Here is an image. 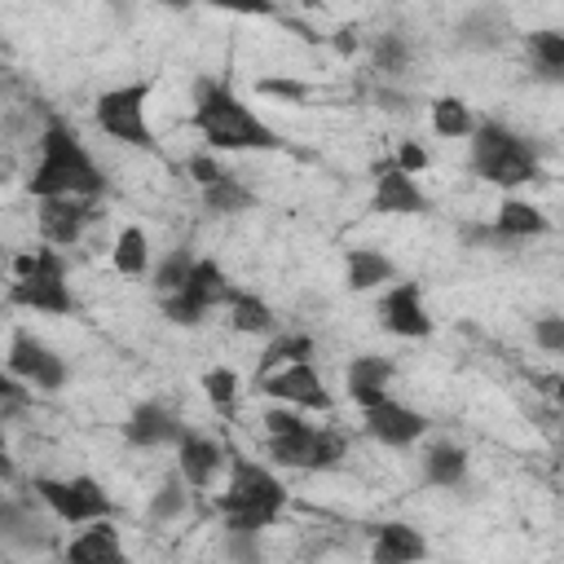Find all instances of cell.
I'll return each instance as SVG.
<instances>
[{"instance_id": "38", "label": "cell", "mask_w": 564, "mask_h": 564, "mask_svg": "<svg viewBox=\"0 0 564 564\" xmlns=\"http://www.w3.org/2000/svg\"><path fill=\"white\" fill-rule=\"evenodd\" d=\"M533 339H538L542 352H564V317H555V313L538 317L533 322Z\"/></svg>"}, {"instance_id": "32", "label": "cell", "mask_w": 564, "mask_h": 564, "mask_svg": "<svg viewBox=\"0 0 564 564\" xmlns=\"http://www.w3.org/2000/svg\"><path fill=\"white\" fill-rule=\"evenodd\" d=\"M458 40L463 44H476V48H494L502 40V13L494 9H471L463 22H458Z\"/></svg>"}, {"instance_id": "27", "label": "cell", "mask_w": 564, "mask_h": 564, "mask_svg": "<svg viewBox=\"0 0 564 564\" xmlns=\"http://www.w3.org/2000/svg\"><path fill=\"white\" fill-rule=\"evenodd\" d=\"M427 110H432V132H436V137L467 141L471 128H476V115H471V106H467L463 97H436Z\"/></svg>"}, {"instance_id": "6", "label": "cell", "mask_w": 564, "mask_h": 564, "mask_svg": "<svg viewBox=\"0 0 564 564\" xmlns=\"http://www.w3.org/2000/svg\"><path fill=\"white\" fill-rule=\"evenodd\" d=\"M145 101H150V84H119V88H106L97 101H93V119L106 137L123 141V145H137V150H154V128L145 119Z\"/></svg>"}, {"instance_id": "20", "label": "cell", "mask_w": 564, "mask_h": 564, "mask_svg": "<svg viewBox=\"0 0 564 564\" xmlns=\"http://www.w3.org/2000/svg\"><path fill=\"white\" fill-rule=\"evenodd\" d=\"M185 436V423L159 405V401H141L128 419H123V441L128 445H141V449H154V445H176Z\"/></svg>"}, {"instance_id": "33", "label": "cell", "mask_w": 564, "mask_h": 564, "mask_svg": "<svg viewBox=\"0 0 564 564\" xmlns=\"http://www.w3.org/2000/svg\"><path fill=\"white\" fill-rule=\"evenodd\" d=\"M529 53L546 79L564 75V35L560 31H529Z\"/></svg>"}, {"instance_id": "23", "label": "cell", "mask_w": 564, "mask_h": 564, "mask_svg": "<svg viewBox=\"0 0 564 564\" xmlns=\"http://www.w3.org/2000/svg\"><path fill=\"white\" fill-rule=\"evenodd\" d=\"M392 278H397V264L375 247H352L344 256V286L348 291H375V286H388Z\"/></svg>"}, {"instance_id": "28", "label": "cell", "mask_w": 564, "mask_h": 564, "mask_svg": "<svg viewBox=\"0 0 564 564\" xmlns=\"http://www.w3.org/2000/svg\"><path fill=\"white\" fill-rule=\"evenodd\" d=\"M229 326L238 335H269L273 330V308L251 291H234L229 295Z\"/></svg>"}, {"instance_id": "7", "label": "cell", "mask_w": 564, "mask_h": 564, "mask_svg": "<svg viewBox=\"0 0 564 564\" xmlns=\"http://www.w3.org/2000/svg\"><path fill=\"white\" fill-rule=\"evenodd\" d=\"M31 494L40 498V507H48L53 520L62 524H93V520H110L115 502L110 494L93 480V476H70V480H57V476H35Z\"/></svg>"}, {"instance_id": "35", "label": "cell", "mask_w": 564, "mask_h": 564, "mask_svg": "<svg viewBox=\"0 0 564 564\" xmlns=\"http://www.w3.org/2000/svg\"><path fill=\"white\" fill-rule=\"evenodd\" d=\"M203 392H207V401H212L216 410H229L234 397H238V375H234L229 366H216V370L203 375Z\"/></svg>"}, {"instance_id": "34", "label": "cell", "mask_w": 564, "mask_h": 564, "mask_svg": "<svg viewBox=\"0 0 564 564\" xmlns=\"http://www.w3.org/2000/svg\"><path fill=\"white\" fill-rule=\"evenodd\" d=\"M370 62H375L379 75H401L405 62H410V44H405V35H397V31L375 35V40H370Z\"/></svg>"}, {"instance_id": "26", "label": "cell", "mask_w": 564, "mask_h": 564, "mask_svg": "<svg viewBox=\"0 0 564 564\" xmlns=\"http://www.w3.org/2000/svg\"><path fill=\"white\" fill-rule=\"evenodd\" d=\"M313 352H317V344H313L308 335H300V330L273 335V339H269V348H264V357H260V370H256V379H264V375H273V370H282V366L308 361Z\"/></svg>"}, {"instance_id": "15", "label": "cell", "mask_w": 564, "mask_h": 564, "mask_svg": "<svg viewBox=\"0 0 564 564\" xmlns=\"http://www.w3.org/2000/svg\"><path fill=\"white\" fill-rule=\"evenodd\" d=\"M0 542H9V546L22 551V555H35V551H48V546H53V524H48V516L35 511L31 498H4V511H0Z\"/></svg>"}, {"instance_id": "11", "label": "cell", "mask_w": 564, "mask_h": 564, "mask_svg": "<svg viewBox=\"0 0 564 564\" xmlns=\"http://www.w3.org/2000/svg\"><path fill=\"white\" fill-rule=\"evenodd\" d=\"M4 366H9V375H13L18 383L40 388V392H57V388L66 383V361H62L44 339H35L31 330H13Z\"/></svg>"}, {"instance_id": "39", "label": "cell", "mask_w": 564, "mask_h": 564, "mask_svg": "<svg viewBox=\"0 0 564 564\" xmlns=\"http://www.w3.org/2000/svg\"><path fill=\"white\" fill-rule=\"evenodd\" d=\"M392 163L405 172V176H414V172H427V163H432V154L419 145V141H401V150L392 154Z\"/></svg>"}, {"instance_id": "37", "label": "cell", "mask_w": 564, "mask_h": 564, "mask_svg": "<svg viewBox=\"0 0 564 564\" xmlns=\"http://www.w3.org/2000/svg\"><path fill=\"white\" fill-rule=\"evenodd\" d=\"M185 172H189V176H194V181H198V185H203V189H207V185H216V181H225V176H229V172H225V167H220V159H216V154H212V150H198V154H189V159H185Z\"/></svg>"}, {"instance_id": "21", "label": "cell", "mask_w": 564, "mask_h": 564, "mask_svg": "<svg viewBox=\"0 0 564 564\" xmlns=\"http://www.w3.org/2000/svg\"><path fill=\"white\" fill-rule=\"evenodd\" d=\"M542 234H551V220H546V212L538 203L516 198V194H507L498 203L489 238H498V242H529V238H542Z\"/></svg>"}, {"instance_id": "16", "label": "cell", "mask_w": 564, "mask_h": 564, "mask_svg": "<svg viewBox=\"0 0 564 564\" xmlns=\"http://www.w3.org/2000/svg\"><path fill=\"white\" fill-rule=\"evenodd\" d=\"M93 216H97V198H40V234L53 247L79 242Z\"/></svg>"}, {"instance_id": "4", "label": "cell", "mask_w": 564, "mask_h": 564, "mask_svg": "<svg viewBox=\"0 0 564 564\" xmlns=\"http://www.w3.org/2000/svg\"><path fill=\"white\" fill-rule=\"evenodd\" d=\"M471 172L498 189H516V185L538 181L542 163H538V150L520 132H511L498 119H485L471 128Z\"/></svg>"}, {"instance_id": "22", "label": "cell", "mask_w": 564, "mask_h": 564, "mask_svg": "<svg viewBox=\"0 0 564 564\" xmlns=\"http://www.w3.org/2000/svg\"><path fill=\"white\" fill-rule=\"evenodd\" d=\"M427 555V538L405 524V520H388L375 529V542H370V564H419Z\"/></svg>"}, {"instance_id": "10", "label": "cell", "mask_w": 564, "mask_h": 564, "mask_svg": "<svg viewBox=\"0 0 564 564\" xmlns=\"http://www.w3.org/2000/svg\"><path fill=\"white\" fill-rule=\"evenodd\" d=\"M256 388H260L264 397H273L278 405H291V410H317V414H330V410H335V397H330V388L322 383V375H317L313 361L282 366V370L256 379Z\"/></svg>"}, {"instance_id": "44", "label": "cell", "mask_w": 564, "mask_h": 564, "mask_svg": "<svg viewBox=\"0 0 564 564\" xmlns=\"http://www.w3.org/2000/svg\"><path fill=\"white\" fill-rule=\"evenodd\" d=\"M0 511H4V494H0Z\"/></svg>"}, {"instance_id": "8", "label": "cell", "mask_w": 564, "mask_h": 564, "mask_svg": "<svg viewBox=\"0 0 564 564\" xmlns=\"http://www.w3.org/2000/svg\"><path fill=\"white\" fill-rule=\"evenodd\" d=\"M234 291L238 286H229V278H225V269L216 260H194L185 286L163 300V317L176 322V326H198L216 304H229Z\"/></svg>"}, {"instance_id": "29", "label": "cell", "mask_w": 564, "mask_h": 564, "mask_svg": "<svg viewBox=\"0 0 564 564\" xmlns=\"http://www.w3.org/2000/svg\"><path fill=\"white\" fill-rule=\"evenodd\" d=\"M203 207H207L212 216H238V212L256 207V194H251L242 181L225 176V181H216V185L203 189Z\"/></svg>"}, {"instance_id": "5", "label": "cell", "mask_w": 564, "mask_h": 564, "mask_svg": "<svg viewBox=\"0 0 564 564\" xmlns=\"http://www.w3.org/2000/svg\"><path fill=\"white\" fill-rule=\"evenodd\" d=\"M9 304L13 308H31V313H75V295L66 286V260L53 247L26 251L13 260V286H9Z\"/></svg>"}, {"instance_id": "12", "label": "cell", "mask_w": 564, "mask_h": 564, "mask_svg": "<svg viewBox=\"0 0 564 564\" xmlns=\"http://www.w3.org/2000/svg\"><path fill=\"white\" fill-rule=\"evenodd\" d=\"M370 172H375L370 212H379V216H427L432 212V198L423 194V185L414 176H405L392 159H379Z\"/></svg>"}, {"instance_id": "43", "label": "cell", "mask_w": 564, "mask_h": 564, "mask_svg": "<svg viewBox=\"0 0 564 564\" xmlns=\"http://www.w3.org/2000/svg\"><path fill=\"white\" fill-rule=\"evenodd\" d=\"M335 48H339V53H357V31H348V26L335 31Z\"/></svg>"}, {"instance_id": "9", "label": "cell", "mask_w": 564, "mask_h": 564, "mask_svg": "<svg viewBox=\"0 0 564 564\" xmlns=\"http://www.w3.org/2000/svg\"><path fill=\"white\" fill-rule=\"evenodd\" d=\"M269 458L278 467H300V471H330L344 458V436L330 427H313L308 419L295 432L269 436Z\"/></svg>"}, {"instance_id": "14", "label": "cell", "mask_w": 564, "mask_h": 564, "mask_svg": "<svg viewBox=\"0 0 564 564\" xmlns=\"http://www.w3.org/2000/svg\"><path fill=\"white\" fill-rule=\"evenodd\" d=\"M361 423H366V432H370L379 445H388V449H405V445H414V441L427 432V419H423L419 410L392 401V397H383L379 405L361 410Z\"/></svg>"}, {"instance_id": "30", "label": "cell", "mask_w": 564, "mask_h": 564, "mask_svg": "<svg viewBox=\"0 0 564 564\" xmlns=\"http://www.w3.org/2000/svg\"><path fill=\"white\" fill-rule=\"evenodd\" d=\"M194 251L189 247H176V251H167L154 269H150V282H154V291L167 300V295H176L181 286H185V278H189V269H194Z\"/></svg>"}, {"instance_id": "1", "label": "cell", "mask_w": 564, "mask_h": 564, "mask_svg": "<svg viewBox=\"0 0 564 564\" xmlns=\"http://www.w3.org/2000/svg\"><path fill=\"white\" fill-rule=\"evenodd\" d=\"M194 132L207 141V150H282V137L220 79L203 75L194 84Z\"/></svg>"}, {"instance_id": "18", "label": "cell", "mask_w": 564, "mask_h": 564, "mask_svg": "<svg viewBox=\"0 0 564 564\" xmlns=\"http://www.w3.org/2000/svg\"><path fill=\"white\" fill-rule=\"evenodd\" d=\"M220 467H225V445H220L216 436L185 432V436L176 441V476H181L189 489H207Z\"/></svg>"}, {"instance_id": "17", "label": "cell", "mask_w": 564, "mask_h": 564, "mask_svg": "<svg viewBox=\"0 0 564 564\" xmlns=\"http://www.w3.org/2000/svg\"><path fill=\"white\" fill-rule=\"evenodd\" d=\"M392 379H397V366H392V357H379V352H361V357H352L348 370H344L348 401L361 405V410H370V405H379L383 397H392V392H388Z\"/></svg>"}, {"instance_id": "31", "label": "cell", "mask_w": 564, "mask_h": 564, "mask_svg": "<svg viewBox=\"0 0 564 564\" xmlns=\"http://www.w3.org/2000/svg\"><path fill=\"white\" fill-rule=\"evenodd\" d=\"M189 511V485L172 471L159 489H154V498H150V520H159V524H172V520H181Z\"/></svg>"}, {"instance_id": "42", "label": "cell", "mask_w": 564, "mask_h": 564, "mask_svg": "<svg viewBox=\"0 0 564 564\" xmlns=\"http://www.w3.org/2000/svg\"><path fill=\"white\" fill-rule=\"evenodd\" d=\"M13 480V458H9V441H4V427H0V485Z\"/></svg>"}, {"instance_id": "19", "label": "cell", "mask_w": 564, "mask_h": 564, "mask_svg": "<svg viewBox=\"0 0 564 564\" xmlns=\"http://www.w3.org/2000/svg\"><path fill=\"white\" fill-rule=\"evenodd\" d=\"M62 560L66 564H132L128 551H123V538L110 520H93L84 524L66 546H62Z\"/></svg>"}, {"instance_id": "36", "label": "cell", "mask_w": 564, "mask_h": 564, "mask_svg": "<svg viewBox=\"0 0 564 564\" xmlns=\"http://www.w3.org/2000/svg\"><path fill=\"white\" fill-rule=\"evenodd\" d=\"M225 555H229L234 564H264L260 533H225Z\"/></svg>"}, {"instance_id": "45", "label": "cell", "mask_w": 564, "mask_h": 564, "mask_svg": "<svg viewBox=\"0 0 564 564\" xmlns=\"http://www.w3.org/2000/svg\"><path fill=\"white\" fill-rule=\"evenodd\" d=\"M0 181H4V176H0Z\"/></svg>"}, {"instance_id": "13", "label": "cell", "mask_w": 564, "mask_h": 564, "mask_svg": "<svg viewBox=\"0 0 564 564\" xmlns=\"http://www.w3.org/2000/svg\"><path fill=\"white\" fill-rule=\"evenodd\" d=\"M379 326L401 335V339H427L432 335V317H427V304H423V291L419 282H392L383 295H379Z\"/></svg>"}, {"instance_id": "41", "label": "cell", "mask_w": 564, "mask_h": 564, "mask_svg": "<svg viewBox=\"0 0 564 564\" xmlns=\"http://www.w3.org/2000/svg\"><path fill=\"white\" fill-rule=\"evenodd\" d=\"M0 401H4V405H22V401H26V388H22L9 370H0Z\"/></svg>"}, {"instance_id": "2", "label": "cell", "mask_w": 564, "mask_h": 564, "mask_svg": "<svg viewBox=\"0 0 564 564\" xmlns=\"http://www.w3.org/2000/svg\"><path fill=\"white\" fill-rule=\"evenodd\" d=\"M26 189L35 198H101L106 176L97 159L84 150V141L53 119L40 132V159H35V172L26 176Z\"/></svg>"}, {"instance_id": "3", "label": "cell", "mask_w": 564, "mask_h": 564, "mask_svg": "<svg viewBox=\"0 0 564 564\" xmlns=\"http://www.w3.org/2000/svg\"><path fill=\"white\" fill-rule=\"evenodd\" d=\"M286 507V489L282 480L264 467V463H247L234 458L229 467V485L216 498V511L225 520V533H264Z\"/></svg>"}, {"instance_id": "25", "label": "cell", "mask_w": 564, "mask_h": 564, "mask_svg": "<svg viewBox=\"0 0 564 564\" xmlns=\"http://www.w3.org/2000/svg\"><path fill=\"white\" fill-rule=\"evenodd\" d=\"M110 264L123 278H145L150 273V238H145L141 225H123L119 229V238L110 247Z\"/></svg>"}, {"instance_id": "24", "label": "cell", "mask_w": 564, "mask_h": 564, "mask_svg": "<svg viewBox=\"0 0 564 564\" xmlns=\"http://www.w3.org/2000/svg\"><path fill=\"white\" fill-rule=\"evenodd\" d=\"M423 480L436 489H458L467 480V449L454 441H436L423 454Z\"/></svg>"}, {"instance_id": "40", "label": "cell", "mask_w": 564, "mask_h": 564, "mask_svg": "<svg viewBox=\"0 0 564 564\" xmlns=\"http://www.w3.org/2000/svg\"><path fill=\"white\" fill-rule=\"evenodd\" d=\"M256 88H260L264 97H282V101H304V97L313 93V88L300 84V79H260Z\"/></svg>"}]
</instances>
